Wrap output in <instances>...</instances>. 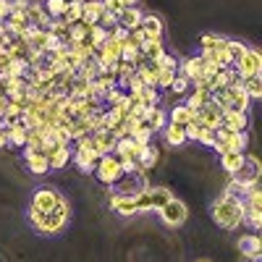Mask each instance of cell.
<instances>
[{"mask_svg": "<svg viewBox=\"0 0 262 262\" xmlns=\"http://www.w3.org/2000/svg\"><path fill=\"white\" fill-rule=\"evenodd\" d=\"M210 215H212L215 226H221L226 231H236L238 226L244 223V200H242V196L221 194L217 200H212Z\"/></svg>", "mask_w": 262, "mask_h": 262, "instance_id": "cell-1", "label": "cell"}, {"mask_svg": "<svg viewBox=\"0 0 262 262\" xmlns=\"http://www.w3.org/2000/svg\"><path fill=\"white\" fill-rule=\"evenodd\" d=\"M69 212H71V207H69V202L66 200H60L53 210H48V212H42V217H39V223L34 226L39 233H48V236H55V233H60L63 228H66V223H69Z\"/></svg>", "mask_w": 262, "mask_h": 262, "instance_id": "cell-2", "label": "cell"}, {"mask_svg": "<svg viewBox=\"0 0 262 262\" xmlns=\"http://www.w3.org/2000/svg\"><path fill=\"white\" fill-rule=\"evenodd\" d=\"M231 69L236 71L238 79H249V76L262 74V55H259V50L247 48V53H244L242 58H236V60L231 63Z\"/></svg>", "mask_w": 262, "mask_h": 262, "instance_id": "cell-3", "label": "cell"}, {"mask_svg": "<svg viewBox=\"0 0 262 262\" xmlns=\"http://www.w3.org/2000/svg\"><path fill=\"white\" fill-rule=\"evenodd\" d=\"M95 176L102 181V184H107V186H113V184H118L121 179H123V170H121V163H118V158L113 155H102L100 160H97V165H95Z\"/></svg>", "mask_w": 262, "mask_h": 262, "instance_id": "cell-4", "label": "cell"}, {"mask_svg": "<svg viewBox=\"0 0 262 262\" xmlns=\"http://www.w3.org/2000/svg\"><path fill=\"white\" fill-rule=\"evenodd\" d=\"M158 212H160V221H163L165 226H170V228H181V226L189 221L186 205H184L181 200H176V196H170V200H168Z\"/></svg>", "mask_w": 262, "mask_h": 262, "instance_id": "cell-5", "label": "cell"}, {"mask_svg": "<svg viewBox=\"0 0 262 262\" xmlns=\"http://www.w3.org/2000/svg\"><path fill=\"white\" fill-rule=\"evenodd\" d=\"M247 144H249L247 131H233V134H228L226 139H217L212 144V149L217 152V155H223V152H244Z\"/></svg>", "mask_w": 262, "mask_h": 262, "instance_id": "cell-6", "label": "cell"}, {"mask_svg": "<svg viewBox=\"0 0 262 262\" xmlns=\"http://www.w3.org/2000/svg\"><path fill=\"white\" fill-rule=\"evenodd\" d=\"M111 210L116 215H123V217H131L139 212V205H137V194H118L113 191L111 196Z\"/></svg>", "mask_w": 262, "mask_h": 262, "instance_id": "cell-7", "label": "cell"}, {"mask_svg": "<svg viewBox=\"0 0 262 262\" xmlns=\"http://www.w3.org/2000/svg\"><path fill=\"white\" fill-rule=\"evenodd\" d=\"M60 200H63V196H60L58 189L42 186V189H37V191L32 194V207H37V210H42V212H48V210H53Z\"/></svg>", "mask_w": 262, "mask_h": 262, "instance_id": "cell-8", "label": "cell"}, {"mask_svg": "<svg viewBox=\"0 0 262 262\" xmlns=\"http://www.w3.org/2000/svg\"><path fill=\"white\" fill-rule=\"evenodd\" d=\"M226 95H228V100H231V111H242V113H247L249 111V95L244 92V84H242V79H233L228 86H226Z\"/></svg>", "mask_w": 262, "mask_h": 262, "instance_id": "cell-9", "label": "cell"}, {"mask_svg": "<svg viewBox=\"0 0 262 262\" xmlns=\"http://www.w3.org/2000/svg\"><path fill=\"white\" fill-rule=\"evenodd\" d=\"M196 121H200L205 128H221V118H223V113H221V107H217L212 100L210 102H205L202 107H200V111H196V116H194Z\"/></svg>", "mask_w": 262, "mask_h": 262, "instance_id": "cell-10", "label": "cell"}, {"mask_svg": "<svg viewBox=\"0 0 262 262\" xmlns=\"http://www.w3.org/2000/svg\"><path fill=\"white\" fill-rule=\"evenodd\" d=\"M71 158H74V163H76V168L81 170V173H92L95 170V165H97V155H95V149L92 147H81V144H76V149L71 152Z\"/></svg>", "mask_w": 262, "mask_h": 262, "instance_id": "cell-11", "label": "cell"}, {"mask_svg": "<svg viewBox=\"0 0 262 262\" xmlns=\"http://www.w3.org/2000/svg\"><path fill=\"white\" fill-rule=\"evenodd\" d=\"M92 149H95V155H97V158L111 155V152L116 149V137H113L107 128L92 131Z\"/></svg>", "mask_w": 262, "mask_h": 262, "instance_id": "cell-12", "label": "cell"}, {"mask_svg": "<svg viewBox=\"0 0 262 262\" xmlns=\"http://www.w3.org/2000/svg\"><path fill=\"white\" fill-rule=\"evenodd\" d=\"M238 249H242V254H244L249 262H257L259 254H262V242H259V236H257L254 231L247 233V236H242V238H238Z\"/></svg>", "mask_w": 262, "mask_h": 262, "instance_id": "cell-13", "label": "cell"}, {"mask_svg": "<svg viewBox=\"0 0 262 262\" xmlns=\"http://www.w3.org/2000/svg\"><path fill=\"white\" fill-rule=\"evenodd\" d=\"M48 163H50V170H60L71 163V144H55L50 152H48Z\"/></svg>", "mask_w": 262, "mask_h": 262, "instance_id": "cell-14", "label": "cell"}, {"mask_svg": "<svg viewBox=\"0 0 262 262\" xmlns=\"http://www.w3.org/2000/svg\"><path fill=\"white\" fill-rule=\"evenodd\" d=\"M139 29L147 34V42H149V39H163V29H165V27H163V18H160V16H155V13H144Z\"/></svg>", "mask_w": 262, "mask_h": 262, "instance_id": "cell-15", "label": "cell"}, {"mask_svg": "<svg viewBox=\"0 0 262 262\" xmlns=\"http://www.w3.org/2000/svg\"><path fill=\"white\" fill-rule=\"evenodd\" d=\"M6 131H8V144H11V147H18V149H21V147L27 144L29 128L24 126V121H21V118H18V121H8V123H6Z\"/></svg>", "mask_w": 262, "mask_h": 262, "instance_id": "cell-16", "label": "cell"}, {"mask_svg": "<svg viewBox=\"0 0 262 262\" xmlns=\"http://www.w3.org/2000/svg\"><path fill=\"white\" fill-rule=\"evenodd\" d=\"M179 74H184V76L189 79V84H194V81H200V79L205 76L200 55H191V58L181 60V66H179Z\"/></svg>", "mask_w": 262, "mask_h": 262, "instance_id": "cell-17", "label": "cell"}, {"mask_svg": "<svg viewBox=\"0 0 262 262\" xmlns=\"http://www.w3.org/2000/svg\"><path fill=\"white\" fill-rule=\"evenodd\" d=\"M221 126H226V128H231V131H247V126H249V116L247 113H242V111H223V118H221Z\"/></svg>", "mask_w": 262, "mask_h": 262, "instance_id": "cell-18", "label": "cell"}, {"mask_svg": "<svg viewBox=\"0 0 262 262\" xmlns=\"http://www.w3.org/2000/svg\"><path fill=\"white\" fill-rule=\"evenodd\" d=\"M142 191H144V196H147V202H149L152 210H160L173 196L170 189H165V186H142Z\"/></svg>", "mask_w": 262, "mask_h": 262, "instance_id": "cell-19", "label": "cell"}, {"mask_svg": "<svg viewBox=\"0 0 262 262\" xmlns=\"http://www.w3.org/2000/svg\"><path fill=\"white\" fill-rule=\"evenodd\" d=\"M142 18H144V11L139 8V6H131V8H123L121 13H118V27H123V29H137L139 24H142Z\"/></svg>", "mask_w": 262, "mask_h": 262, "instance_id": "cell-20", "label": "cell"}, {"mask_svg": "<svg viewBox=\"0 0 262 262\" xmlns=\"http://www.w3.org/2000/svg\"><path fill=\"white\" fill-rule=\"evenodd\" d=\"M102 13H105L102 0H84L81 3V21L84 24H97Z\"/></svg>", "mask_w": 262, "mask_h": 262, "instance_id": "cell-21", "label": "cell"}, {"mask_svg": "<svg viewBox=\"0 0 262 262\" xmlns=\"http://www.w3.org/2000/svg\"><path fill=\"white\" fill-rule=\"evenodd\" d=\"M158 152H160V149H158L155 144H152V142H149V144H147V147L139 152V158H137V165H139L137 176H144V173H147L152 165L158 163Z\"/></svg>", "mask_w": 262, "mask_h": 262, "instance_id": "cell-22", "label": "cell"}, {"mask_svg": "<svg viewBox=\"0 0 262 262\" xmlns=\"http://www.w3.org/2000/svg\"><path fill=\"white\" fill-rule=\"evenodd\" d=\"M24 160H27V168H29L32 173H37V176H45V173H50L48 155H42V152H27Z\"/></svg>", "mask_w": 262, "mask_h": 262, "instance_id": "cell-23", "label": "cell"}, {"mask_svg": "<svg viewBox=\"0 0 262 262\" xmlns=\"http://www.w3.org/2000/svg\"><path fill=\"white\" fill-rule=\"evenodd\" d=\"M196 111H191L189 105H176L168 111V123H176V126H186L189 121H194Z\"/></svg>", "mask_w": 262, "mask_h": 262, "instance_id": "cell-24", "label": "cell"}, {"mask_svg": "<svg viewBox=\"0 0 262 262\" xmlns=\"http://www.w3.org/2000/svg\"><path fill=\"white\" fill-rule=\"evenodd\" d=\"M144 123H147V128L152 131V134H155V131H163V128H165V123H168V113H165V111H160V107L155 105V107H149V111H147Z\"/></svg>", "mask_w": 262, "mask_h": 262, "instance_id": "cell-25", "label": "cell"}, {"mask_svg": "<svg viewBox=\"0 0 262 262\" xmlns=\"http://www.w3.org/2000/svg\"><path fill=\"white\" fill-rule=\"evenodd\" d=\"M233 79H238V76H236V71L231 69V66H228V69H221V71H217V74L210 79V95H212V92L226 90V86H228Z\"/></svg>", "mask_w": 262, "mask_h": 262, "instance_id": "cell-26", "label": "cell"}, {"mask_svg": "<svg viewBox=\"0 0 262 262\" xmlns=\"http://www.w3.org/2000/svg\"><path fill=\"white\" fill-rule=\"evenodd\" d=\"M244 155L247 152H223L221 155V168L228 173V176H233V173L244 165Z\"/></svg>", "mask_w": 262, "mask_h": 262, "instance_id": "cell-27", "label": "cell"}, {"mask_svg": "<svg viewBox=\"0 0 262 262\" xmlns=\"http://www.w3.org/2000/svg\"><path fill=\"white\" fill-rule=\"evenodd\" d=\"M139 53L149 60V63H158L163 55H165V48H163V39H149L144 42V45L139 48Z\"/></svg>", "mask_w": 262, "mask_h": 262, "instance_id": "cell-28", "label": "cell"}, {"mask_svg": "<svg viewBox=\"0 0 262 262\" xmlns=\"http://www.w3.org/2000/svg\"><path fill=\"white\" fill-rule=\"evenodd\" d=\"M163 137L170 147H181L186 144V134H184V126H176V123H165L163 128Z\"/></svg>", "mask_w": 262, "mask_h": 262, "instance_id": "cell-29", "label": "cell"}, {"mask_svg": "<svg viewBox=\"0 0 262 262\" xmlns=\"http://www.w3.org/2000/svg\"><path fill=\"white\" fill-rule=\"evenodd\" d=\"M244 223L257 233L259 226H262V207H257V205H247V202H244Z\"/></svg>", "mask_w": 262, "mask_h": 262, "instance_id": "cell-30", "label": "cell"}, {"mask_svg": "<svg viewBox=\"0 0 262 262\" xmlns=\"http://www.w3.org/2000/svg\"><path fill=\"white\" fill-rule=\"evenodd\" d=\"M158 63H144V66H139L137 69V74H139V79L144 81V86H158Z\"/></svg>", "mask_w": 262, "mask_h": 262, "instance_id": "cell-31", "label": "cell"}, {"mask_svg": "<svg viewBox=\"0 0 262 262\" xmlns=\"http://www.w3.org/2000/svg\"><path fill=\"white\" fill-rule=\"evenodd\" d=\"M223 45H226V37H221V34H202L200 37V53H212Z\"/></svg>", "mask_w": 262, "mask_h": 262, "instance_id": "cell-32", "label": "cell"}, {"mask_svg": "<svg viewBox=\"0 0 262 262\" xmlns=\"http://www.w3.org/2000/svg\"><path fill=\"white\" fill-rule=\"evenodd\" d=\"M242 84H244V92L249 95V100H259L262 97V74L242 79Z\"/></svg>", "mask_w": 262, "mask_h": 262, "instance_id": "cell-33", "label": "cell"}, {"mask_svg": "<svg viewBox=\"0 0 262 262\" xmlns=\"http://www.w3.org/2000/svg\"><path fill=\"white\" fill-rule=\"evenodd\" d=\"M210 97H212V95H210L207 90H196V86H194V92L189 95V100H186L184 105H189L191 111H200V107H202L205 102H210Z\"/></svg>", "mask_w": 262, "mask_h": 262, "instance_id": "cell-34", "label": "cell"}, {"mask_svg": "<svg viewBox=\"0 0 262 262\" xmlns=\"http://www.w3.org/2000/svg\"><path fill=\"white\" fill-rule=\"evenodd\" d=\"M66 24H76V21H81V3H74V0H69V6H66V11H63V16H60Z\"/></svg>", "mask_w": 262, "mask_h": 262, "instance_id": "cell-35", "label": "cell"}, {"mask_svg": "<svg viewBox=\"0 0 262 262\" xmlns=\"http://www.w3.org/2000/svg\"><path fill=\"white\" fill-rule=\"evenodd\" d=\"M42 6H45V13L50 18H60L63 11H66V6H69V0H45Z\"/></svg>", "mask_w": 262, "mask_h": 262, "instance_id": "cell-36", "label": "cell"}, {"mask_svg": "<svg viewBox=\"0 0 262 262\" xmlns=\"http://www.w3.org/2000/svg\"><path fill=\"white\" fill-rule=\"evenodd\" d=\"M76 76H81V79H86V81H92V79H97L100 76V69H97V63L90 58V60H84V66L76 71Z\"/></svg>", "mask_w": 262, "mask_h": 262, "instance_id": "cell-37", "label": "cell"}, {"mask_svg": "<svg viewBox=\"0 0 262 262\" xmlns=\"http://www.w3.org/2000/svg\"><path fill=\"white\" fill-rule=\"evenodd\" d=\"M189 86H191V84H189V79H186L184 74H176V79L170 81L168 90H170L173 95H179V97H181V95H186V92H189Z\"/></svg>", "mask_w": 262, "mask_h": 262, "instance_id": "cell-38", "label": "cell"}, {"mask_svg": "<svg viewBox=\"0 0 262 262\" xmlns=\"http://www.w3.org/2000/svg\"><path fill=\"white\" fill-rule=\"evenodd\" d=\"M202 128H205V126H202L200 121H196V118H194V121H189V123L184 126V134H186V142H196V139H200V134H202Z\"/></svg>", "mask_w": 262, "mask_h": 262, "instance_id": "cell-39", "label": "cell"}, {"mask_svg": "<svg viewBox=\"0 0 262 262\" xmlns=\"http://www.w3.org/2000/svg\"><path fill=\"white\" fill-rule=\"evenodd\" d=\"M226 50H228L231 60H236V58H242L247 53V45H244V42H238V39H226Z\"/></svg>", "mask_w": 262, "mask_h": 262, "instance_id": "cell-40", "label": "cell"}, {"mask_svg": "<svg viewBox=\"0 0 262 262\" xmlns=\"http://www.w3.org/2000/svg\"><path fill=\"white\" fill-rule=\"evenodd\" d=\"M90 39H92V45H95V50L102 45V42L107 39V29L105 27H100V24H95L92 29H90Z\"/></svg>", "mask_w": 262, "mask_h": 262, "instance_id": "cell-41", "label": "cell"}, {"mask_svg": "<svg viewBox=\"0 0 262 262\" xmlns=\"http://www.w3.org/2000/svg\"><path fill=\"white\" fill-rule=\"evenodd\" d=\"M176 74H179V71H168V69H160V71H158V90H168V86H170V81L176 79Z\"/></svg>", "mask_w": 262, "mask_h": 262, "instance_id": "cell-42", "label": "cell"}, {"mask_svg": "<svg viewBox=\"0 0 262 262\" xmlns=\"http://www.w3.org/2000/svg\"><path fill=\"white\" fill-rule=\"evenodd\" d=\"M27 63H29V69H34V66H42V63H45V53L37 50V48H29V50H27Z\"/></svg>", "mask_w": 262, "mask_h": 262, "instance_id": "cell-43", "label": "cell"}, {"mask_svg": "<svg viewBox=\"0 0 262 262\" xmlns=\"http://www.w3.org/2000/svg\"><path fill=\"white\" fill-rule=\"evenodd\" d=\"M123 97H126V92L121 90V86H113V90H111V92H107V95H105L102 100L107 102V107H111V105H118V102H121Z\"/></svg>", "mask_w": 262, "mask_h": 262, "instance_id": "cell-44", "label": "cell"}, {"mask_svg": "<svg viewBox=\"0 0 262 262\" xmlns=\"http://www.w3.org/2000/svg\"><path fill=\"white\" fill-rule=\"evenodd\" d=\"M97 24H100V27H105L107 32H111L113 27H118V16H116V13H107V11H105V13L100 16V21H97Z\"/></svg>", "mask_w": 262, "mask_h": 262, "instance_id": "cell-45", "label": "cell"}, {"mask_svg": "<svg viewBox=\"0 0 262 262\" xmlns=\"http://www.w3.org/2000/svg\"><path fill=\"white\" fill-rule=\"evenodd\" d=\"M158 69H168V71H179V60L173 58V55H163L160 60H158Z\"/></svg>", "mask_w": 262, "mask_h": 262, "instance_id": "cell-46", "label": "cell"}, {"mask_svg": "<svg viewBox=\"0 0 262 262\" xmlns=\"http://www.w3.org/2000/svg\"><path fill=\"white\" fill-rule=\"evenodd\" d=\"M200 144H205V147H212L215 142H217V137H215V131L212 128H202V134H200V139H196Z\"/></svg>", "mask_w": 262, "mask_h": 262, "instance_id": "cell-47", "label": "cell"}, {"mask_svg": "<svg viewBox=\"0 0 262 262\" xmlns=\"http://www.w3.org/2000/svg\"><path fill=\"white\" fill-rule=\"evenodd\" d=\"M102 6H105L107 13H116V16L123 11V3H121V0H102Z\"/></svg>", "mask_w": 262, "mask_h": 262, "instance_id": "cell-48", "label": "cell"}, {"mask_svg": "<svg viewBox=\"0 0 262 262\" xmlns=\"http://www.w3.org/2000/svg\"><path fill=\"white\" fill-rule=\"evenodd\" d=\"M8 3H11V13H13V11H27V8H29V0H8Z\"/></svg>", "mask_w": 262, "mask_h": 262, "instance_id": "cell-49", "label": "cell"}, {"mask_svg": "<svg viewBox=\"0 0 262 262\" xmlns=\"http://www.w3.org/2000/svg\"><path fill=\"white\" fill-rule=\"evenodd\" d=\"M8 13H11V3H8V0H0V24L8 18Z\"/></svg>", "mask_w": 262, "mask_h": 262, "instance_id": "cell-50", "label": "cell"}, {"mask_svg": "<svg viewBox=\"0 0 262 262\" xmlns=\"http://www.w3.org/2000/svg\"><path fill=\"white\" fill-rule=\"evenodd\" d=\"M8 102H11V100H8V97H6L3 92H0V118L6 116V107H8Z\"/></svg>", "mask_w": 262, "mask_h": 262, "instance_id": "cell-51", "label": "cell"}, {"mask_svg": "<svg viewBox=\"0 0 262 262\" xmlns=\"http://www.w3.org/2000/svg\"><path fill=\"white\" fill-rule=\"evenodd\" d=\"M3 147H8V131H6V126L0 128V149Z\"/></svg>", "mask_w": 262, "mask_h": 262, "instance_id": "cell-52", "label": "cell"}, {"mask_svg": "<svg viewBox=\"0 0 262 262\" xmlns=\"http://www.w3.org/2000/svg\"><path fill=\"white\" fill-rule=\"evenodd\" d=\"M123 8H131V6H137V0H121Z\"/></svg>", "mask_w": 262, "mask_h": 262, "instance_id": "cell-53", "label": "cell"}, {"mask_svg": "<svg viewBox=\"0 0 262 262\" xmlns=\"http://www.w3.org/2000/svg\"><path fill=\"white\" fill-rule=\"evenodd\" d=\"M3 126H6V121H3V118H0V128H3Z\"/></svg>", "mask_w": 262, "mask_h": 262, "instance_id": "cell-54", "label": "cell"}, {"mask_svg": "<svg viewBox=\"0 0 262 262\" xmlns=\"http://www.w3.org/2000/svg\"><path fill=\"white\" fill-rule=\"evenodd\" d=\"M74 3H84V0H74Z\"/></svg>", "mask_w": 262, "mask_h": 262, "instance_id": "cell-55", "label": "cell"}, {"mask_svg": "<svg viewBox=\"0 0 262 262\" xmlns=\"http://www.w3.org/2000/svg\"><path fill=\"white\" fill-rule=\"evenodd\" d=\"M200 262H210V259H200Z\"/></svg>", "mask_w": 262, "mask_h": 262, "instance_id": "cell-56", "label": "cell"}]
</instances>
